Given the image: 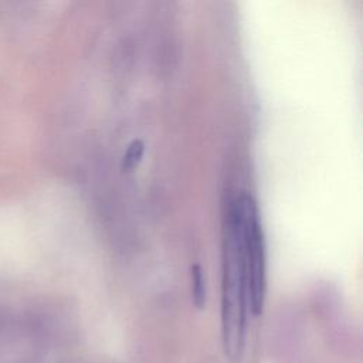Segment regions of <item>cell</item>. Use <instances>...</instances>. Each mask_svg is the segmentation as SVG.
Listing matches in <instances>:
<instances>
[{
    "label": "cell",
    "instance_id": "4",
    "mask_svg": "<svg viewBox=\"0 0 363 363\" xmlns=\"http://www.w3.org/2000/svg\"><path fill=\"white\" fill-rule=\"evenodd\" d=\"M145 152V143L140 139H133L129 145L128 149L122 157V170L129 172L132 170L142 159V155Z\"/></svg>",
    "mask_w": 363,
    "mask_h": 363
},
{
    "label": "cell",
    "instance_id": "2",
    "mask_svg": "<svg viewBox=\"0 0 363 363\" xmlns=\"http://www.w3.org/2000/svg\"><path fill=\"white\" fill-rule=\"evenodd\" d=\"M247 267L248 308L252 315H259L265 299V250L261 221L255 201L250 194H241L233 204Z\"/></svg>",
    "mask_w": 363,
    "mask_h": 363
},
{
    "label": "cell",
    "instance_id": "3",
    "mask_svg": "<svg viewBox=\"0 0 363 363\" xmlns=\"http://www.w3.org/2000/svg\"><path fill=\"white\" fill-rule=\"evenodd\" d=\"M190 277H191V299L193 303L201 309L206 303V285H204V277L203 269L200 264H193L190 267Z\"/></svg>",
    "mask_w": 363,
    "mask_h": 363
},
{
    "label": "cell",
    "instance_id": "1",
    "mask_svg": "<svg viewBox=\"0 0 363 363\" xmlns=\"http://www.w3.org/2000/svg\"><path fill=\"white\" fill-rule=\"evenodd\" d=\"M248 285L240 228L230 208L224 228V261L221 289V336L224 354L240 359L245 340Z\"/></svg>",
    "mask_w": 363,
    "mask_h": 363
}]
</instances>
